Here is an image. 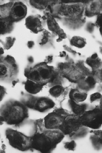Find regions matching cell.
<instances>
[{
	"label": "cell",
	"instance_id": "1",
	"mask_svg": "<svg viewBox=\"0 0 102 153\" xmlns=\"http://www.w3.org/2000/svg\"><path fill=\"white\" fill-rule=\"evenodd\" d=\"M0 115L8 125H20L29 117L28 108L23 102L10 100L0 108Z\"/></svg>",
	"mask_w": 102,
	"mask_h": 153
},
{
	"label": "cell",
	"instance_id": "2",
	"mask_svg": "<svg viewBox=\"0 0 102 153\" xmlns=\"http://www.w3.org/2000/svg\"><path fill=\"white\" fill-rule=\"evenodd\" d=\"M52 67L46 63H40L33 67L26 69L25 75L28 79L44 86L52 80L54 76Z\"/></svg>",
	"mask_w": 102,
	"mask_h": 153
},
{
	"label": "cell",
	"instance_id": "3",
	"mask_svg": "<svg viewBox=\"0 0 102 153\" xmlns=\"http://www.w3.org/2000/svg\"><path fill=\"white\" fill-rule=\"evenodd\" d=\"M5 135L10 145L13 148L23 152L31 149V137L10 128L6 129Z\"/></svg>",
	"mask_w": 102,
	"mask_h": 153
},
{
	"label": "cell",
	"instance_id": "4",
	"mask_svg": "<svg viewBox=\"0 0 102 153\" xmlns=\"http://www.w3.org/2000/svg\"><path fill=\"white\" fill-rule=\"evenodd\" d=\"M22 102L28 108L44 112L55 106L54 102L51 99L46 97H35L26 95L22 100Z\"/></svg>",
	"mask_w": 102,
	"mask_h": 153
},
{
	"label": "cell",
	"instance_id": "5",
	"mask_svg": "<svg viewBox=\"0 0 102 153\" xmlns=\"http://www.w3.org/2000/svg\"><path fill=\"white\" fill-rule=\"evenodd\" d=\"M80 120L82 126L96 129L102 125V110L99 107L85 112L79 116Z\"/></svg>",
	"mask_w": 102,
	"mask_h": 153
},
{
	"label": "cell",
	"instance_id": "6",
	"mask_svg": "<svg viewBox=\"0 0 102 153\" xmlns=\"http://www.w3.org/2000/svg\"><path fill=\"white\" fill-rule=\"evenodd\" d=\"M31 138V148L41 152H50L54 149L50 137L43 131L35 133Z\"/></svg>",
	"mask_w": 102,
	"mask_h": 153
},
{
	"label": "cell",
	"instance_id": "7",
	"mask_svg": "<svg viewBox=\"0 0 102 153\" xmlns=\"http://www.w3.org/2000/svg\"><path fill=\"white\" fill-rule=\"evenodd\" d=\"M69 114L67 111L63 109L56 110L50 113L44 119L45 128L49 129H58L65 117Z\"/></svg>",
	"mask_w": 102,
	"mask_h": 153
},
{
	"label": "cell",
	"instance_id": "8",
	"mask_svg": "<svg viewBox=\"0 0 102 153\" xmlns=\"http://www.w3.org/2000/svg\"><path fill=\"white\" fill-rule=\"evenodd\" d=\"M82 126L79 116L70 114L65 117L58 129L60 130L64 135L72 136Z\"/></svg>",
	"mask_w": 102,
	"mask_h": 153
},
{
	"label": "cell",
	"instance_id": "9",
	"mask_svg": "<svg viewBox=\"0 0 102 153\" xmlns=\"http://www.w3.org/2000/svg\"><path fill=\"white\" fill-rule=\"evenodd\" d=\"M18 68L12 57L0 60V79L12 78L18 73Z\"/></svg>",
	"mask_w": 102,
	"mask_h": 153
},
{
	"label": "cell",
	"instance_id": "10",
	"mask_svg": "<svg viewBox=\"0 0 102 153\" xmlns=\"http://www.w3.org/2000/svg\"><path fill=\"white\" fill-rule=\"evenodd\" d=\"M27 13V7L21 2L13 4L10 14V20L12 22H18L24 18Z\"/></svg>",
	"mask_w": 102,
	"mask_h": 153
},
{
	"label": "cell",
	"instance_id": "11",
	"mask_svg": "<svg viewBox=\"0 0 102 153\" xmlns=\"http://www.w3.org/2000/svg\"><path fill=\"white\" fill-rule=\"evenodd\" d=\"M25 25L27 28L35 34L43 30V26L39 15L30 16L25 20Z\"/></svg>",
	"mask_w": 102,
	"mask_h": 153
},
{
	"label": "cell",
	"instance_id": "12",
	"mask_svg": "<svg viewBox=\"0 0 102 153\" xmlns=\"http://www.w3.org/2000/svg\"><path fill=\"white\" fill-rule=\"evenodd\" d=\"M43 131L50 137L54 149L58 144L61 142L65 137V135L58 129H49L45 128Z\"/></svg>",
	"mask_w": 102,
	"mask_h": 153
},
{
	"label": "cell",
	"instance_id": "13",
	"mask_svg": "<svg viewBox=\"0 0 102 153\" xmlns=\"http://www.w3.org/2000/svg\"><path fill=\"white\" fill-rule=\"evenodd\" d=\"M43 85L27 79L25 83V90L30 94H37L42 89Z\"/></svg>",
	"mask_w": 102,
	"mask_h": 153
},
{
	"label": "cell",
	"instance_id": "14",
	"mask_svg": "<svg viewBox=\"0 0 102 153\" xmlns=\"http://www.w3.org/2000/svg\"><path fill=\"white\" fill-rule=\"evenodd\" d=\"M69 96L70 100L79 103L86 100L87 94L86 93L81 92L78 90L72 89L70 91Z\"/></svg>",
	"mask_w": 102,
	"mask_h": 153
},
{
	"label": "cell",
	"instance_id": "15",
	"mask_svg": "<svg viewBox=\"0 0 102 153\" xmlns=\"http://www.w3.org/2000/svg\"><path fill=\"white\" fill-rule=\"evenodd\" d=\"M12 22L10 18H0V34L9 33L13 29Z\"/></svg>",
	"mask_w": 102,
	"mask_h": 153
},
{
	"label": "cell",
	"instance_id": "16",
	"mask_svg": "<svg viewBox=\"0 0 102 153\" xmlns=\"http://www.w3.org/2000/svg\"><path fill=\"white\" fill-rule=\"evenodd\" d=\"M69 103L73 112L74 114L78 116H81L85 112L87 108V105L86 104L80 105L70 100H69Z\"/></svg>",
	"mask_w": 102,
	"mask_h": 153
},
{
	"label": "cell",
	"instance_id": "17",
	"mask_svg": "<svg viewBox=\"0 0 102 153\" xmlns=\"http://www.w3.org/2000/svg\"><path fill=\"white\" fill-rule=\"evenodd\" d=\"M14 3L10 2L0 5V18H8Z\"/></svg>",
	"mask_w": 102,
	"mask_h": 153
},
{
	"label": "cell",
	"instance_id": "18",
	"mask_svg": "<svg viewBox=\"0 0 102 153\" xmlns=\"http://www.w3.org/2000/svg\"><path fill=\"white\" fill-rule=\"evenodd\" d=\"M70 43L72 45L78 48H81L85 47L86 44V40L80 36H74L71 40Z\"/></svg>",
	"mask_w": 102,
	"mask_h": 153
},
{
	"label": "cell",
	"instance_id": "19",
	"mask_svg": "<svg viewBox=\"0 0 102 153\" xmlns=\"http://www.w3.org/2000/svg\"><path fill=\"white\" fill-rule=\"evenodd\" d=\"M64 91V88L60 85H56L53 86L50 89V94L53 97H58L60 96Z\"/></svg>",
	"mask_w": 102,
	"mask_h": 153
},
{
	"label": "cell",
	"instance_id": "20",
	"mask_svg": "<svg viewBox=\"0 0 102 153\" xmlns=\"http://www.w3.org/2000/svg\"><path fill=\"white\" fill-rule=\"evenodd\" d=\"M47 24H48L49 29L52 31L56 32L57 33L61 29L58 24L52 16H49L48 20H47Z\"/></svg>",
	"mask_w": 102,
	"mask_h": 153
},
{
	"label": "cell",
	"instance_id": "21",
	"mask_svg": "<svg viewBox=\"0 0 102 153\" xmlns=\"http://www.w3.org/2000/svg\"><path fill=\"white\" fill-rule=\"evenodd\" d=\"M87 62L93 69L97 68L101 64L99 61H98L97 58H89L87 59Z\"/></svg>",
	"mask_w": 102,
	"mask_h": 153
},
{
	"label": "cell",
	"instance_id": "22",
	"mask_svg": "<svg viewBox=\"0 0 102 153\" xmlns=\"http://www.w3.org/2000/svg\"><path fill=\"white\" fill-rule=\"evenodd\" d=\"M15 40V39H12L11 37L7 38L6 40L3 44L5 49H9L14 44Z\"/></svg>",
	"mask_w": 102,
	"mask_h": 153
},
{
	"label": "cell",
	"instance_id": "23",
	"mask_svg": "<svg viewBox=\"0 0 102 153\" xmlns=\"http://www.w3.org/2000/svg\"><path fill=\"white\" fill-rule=\"evenodd\" d=\"M76 147V143L74 140L66 142L65 144V148L69 150L74 151Z\"/></svg>",
	"mask_w": 102,
	"mask_h": 153
},
{
	"label": "cell",
	"instance_id": "24",
	"mask_svg": "<svg viewBox=\"0 0 102 153\" xmlns=\"http://www.w3.org/2000/svg\"><path fill=\"white\" fill-rule=\"evenodd\" d=\"M85 82L87 83V85L89 87H92L95 85L96 83L95 79L92 76H89L86 79Z\"/></svg>",
	"mask_w": 102,
	"mask_h": 153
},
{
	"label": "cell",
	"instance_id": "25",
	"mask_svg": "<svg viewBox=\"0 0 102 153\" xmlns=\"http://www.w3.org/2000/svg\"><path fill=\"white\" fill-rule=\"evenodd\" d=\"M102 97L101 94H100L99 93H94L91 95L90 97V100L91 102H93L97 100L100 99Z\"/></svg>",
	"mask_w": 102,
	"mask_h": 153
},
{
	"label": "cell",
	"instance_id": "26",
	"mask_svg": "<svg viewBox=\"0 0 102 153\" xmlns=\"http://www.w3.org/2000/svg\"><path fill=\"white\" fill-rule=\"evenodd\" d=\"M49 33L47 30H45V32L44 33V36L41 39V42L40 43V44H45L48 42L49 38Z\"/></svg>",
	"mask_w": 102,
	"mask_h": 153
},
{
	"label": "cell",
	"instance_id": "27",
	"mask_svg": "<svg viewBox=\"0 0 102 153\" xmlns=\"http://www.w3.org/2000/svg\"><path fill=\"white\" fill-rule=\"evenodd\" d=\"M6 94V91L4 87L0 86V102L2 100Z\"/></svg>",
	"mask_w": 102,
	"mask_h": 153
},
{
	"label": "cell",
	"instance_id": "28",
	"mask_svg": "<svg viewBox=\"0 0 102 153\" xmlns=\"http://www.w3.org/2000/svg\"><path fill=\"white\" fill-rule=\"evenodd\" d=\"M98 4L96 3H94L91 4V5L90 6V10L91 11L92 13H96L98 10V7L97 6Z\"/></svg>",
	"mask_w": 102,
	"mask_h": 153
},
{
	"label": "cell",
	"instance_id": "29",
	"mask_svg": "<svg viewBox=\"0 0 102 153\" xmlns=\"http://www.w3.org/2000/svg\"><path fill=\"white\" fill-rule=\"evenodd\" d=\"M34 44V42L33 41H29L27 43V46H28L29 48H31L33 47Z\"/></svg>",
	"mask_w": 102,
	"mask_h": 153
},
{
	"label": "cell",
	"instance_id": "30",
	"mask_svg": "<svg viewBox=\"0 0 102 153\" xmlns=\"http://www.w3.org/2000/svg\"><path fill=\"white\" fill-rule=\"evenodd\" d=\"M4 122H5L4 118H3V116H0V126L3 125L4 123Z\"/></svg>",
	"mask_w": 102,
	"mask_h": 153
},
{
	"label": "cell",
	"instance_id": "31",
	"mask_svg": "<svg viewBox=\"0 0 102 153\" xmlns=\"http://www.w3.org/2000/svg\"><path fill=\"white\" fill-rule=\"evenodd\" d=\"M17 82V81H14L13 82V85H14V86H15V84H16V83Z\"/></svg>",
	"mask_w": 102,
	"mask_h": 153
}]
</instances>
